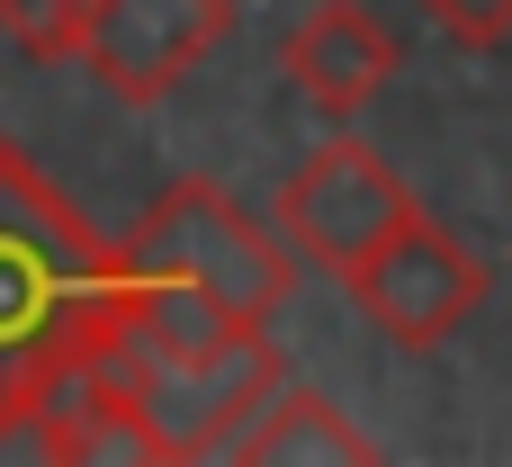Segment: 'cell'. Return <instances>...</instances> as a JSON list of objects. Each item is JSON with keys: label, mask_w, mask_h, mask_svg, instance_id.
<instances>
[{"label": "cell", "mask_w": 512, "mask_h": 467, "mask_svg": "<svg viewBox=\"0 0 512 467\" xmlns=\"http://www.w3.org/2000/svg\"><path fill=\"white\" fill-rule=\"evenodd\" d=\"M108 270H117V351L180 360V351H225L270 333L297 261L216 180H171L108 243Z\"/></svg>", "instance_id": "cell-1"}, {"label": "cell", "mask_w": 512, "mask_h": 467, "mask_svg": "<svg viewBox=\"0 0 512 467\" xmlns=\"http://www.w3.org/2000/svg\"><path fill=\"white\" fill-rule=\"evenodd\" d=\"M117 351V270L90 216L0 144V441L90 360Z\"/></svg>", "instance_id": "cell-2"}, {"label": "cell", "mask_w": 512, "mask_h": 467, "mask_svg": "<svg viewBox=\"0 0 512 467\" xmlns=\"http://www.w3.org/2000/svg\"><path fill=\"white\" fill-rule=\"evenodd\" d=\"M117 369H126V396H135V414H144L162 467L225 459V441H234V432L261 414V396L279 387L270 333L225 342V351H180V360H162V351H117Z\"/></svg>", "instance_id": "cell-3"}, {"label": "cell", "mask_w": 512, "mask_h": 467, "mask_svg": "<svg viewBox=\"0 0 512 467\" xmlns=\"http://www.w3.org/2000/svg\"><path fill=\"white\" fill-rule=\"evenodd\" d=\"M342 288H351V306H360L387 342L432 351V342H450V333L486 306L495 270H486V261H477L450 225H432V216L414 207L387 243H369V252L342 270Z\"/></svg>", "instance_id": "cell-4"}, {"label": "cell", "mask_w": 512, "mask_h": 467, "mask_svg": "<svg viewBox=\"0 0 512 467\" xmlns=\"http://www.w3.org/2000/svg\"><path fill=\"white\" fill-rule=\"evenodd\" d=\"M423 198L405 189V171L378 153V144H360V135H333V144H315L297 171H288V189H279V243H288V261H315V270H351L369 243H387L405 216H414Z\"/></svg>", "instance_id": "cell-5"}, {"label": "cell", "mask_w": 512, "mask_h": 467, "mask_svg": "<svg viewBox=\"0 0 512 467\" xmlns=\"http://www.w3.org/2000/svg\"><path fill=\"white\" fill-rule=\"evenodd\" d=\"M225 36H234V0H90L81 63L99 72L108 99L162 108Z\"/></svg>", "instance_id": "cell-6"}, {"label": "cell", "mask_w": 512, "mask_h": 467, "mask_svg": "<svg viewBox=\"0 0 512 467\" xmlns=\"http://www.w3.org/2000/svg\"><path fill=\"white\" fill-rule=\"evenodd\" d=\"M288 81L315 99V108H333V117H351V108H369L387 81H396V63H405V45H396V27L387 18H369L360 0H315L297 27H288Z\"/></svg>", "instance_id": "cell-7"}, {"label": "cell", "mask_w": 512, "mask_h": 467, "mask_svg": "<svg viewBox=\"0 0 512 467\" xmlns=\"http://www.w3.org/2000/svg\"><path fill=\"white\" fill-rule=\"evenodd\" d=\"M27 441H36L45 459H72V467H162L144 414H135V396H126L117 351L90 360V369H72V378L27 414Z\"/></svg>", "instance_id": "cell-8"}, {"label": "cell", "mask_w": 512, "mask_h": 467, "mask_svg": "<svg viewBox=\"0 0 512 467\" xmlns=\"http://www.w3.org/2000/svg\"><path fill=\"white\" fill-rule=\"evenodd\" d=\"M225 459H243V467H315V459H333V467H369L378 459V441L324 396V387H270L261 396V414L225 441Z\"/></svg>", "instance_id": "cell-9"}, {"label": "cell", "mask_w": 512, "mask_h": 467, "mask_svg": "<svg viewBox=\"0 0 512 467\" xmlns=\"http://www.w3.org/2000/svg\"><path fill=\"white\" fill-rule=\"evenodd\" d=\"M81 27H90V0H0V36H9L27 63L81 54Z\"/></svg>", "instance_id": "cell-10"}, {"label": "cell", "mask_w": 512, "mask_h": 467, "mask_svg": "<svg viewBox=\"0 0 512 467\" xmlns=\"http://www.w3.org/2000/svg\"><path fill=\"white\" fill-rule=\"evenodd\" d=\"M423 18H432L450 45H468V54H495L512 36V0H423Z\"/></svg>", "instance_id": "cell-11"}]
</instances>
